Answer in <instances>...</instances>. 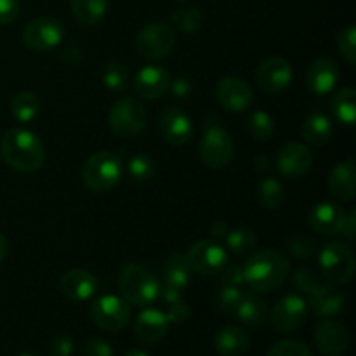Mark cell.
<instances>
[{
  "label": "cell",
  "instance_id": "cell-1",
  "mask_svg": "<svg viewBox=\"0 0 356 356\" xmlns=\"http://www.w3.org/2000/svg\"><path fill=\"white\" fill-rule=\"evenodd\" d=\"M3 162L17 172H37L45 162L44 143L26 129H10L0 143Z\"/></svg>",
  "mask_w": 356,
  "mask_h": 356
},
{
  "label": "cell",
  "instance_id": "cell-2",
  "mask_svg": "<svg viewBox=\"0 0 356 356\" xmlns=\"http://www.w3.org/2000/svg\"><path fill=\"white\" fill-rule=\"evenodd\" d=\"M289 273H291L289 261L285 259L284 254L273 249L259 250L243 264L245 284L259 294L278 291L285 284Z\"/></svg>",
  "mask_w": 356,
  "mask_h": 356
},
{
  "label": "cell",
  "instance_id": "cell-3",
  "mask_svg": "<svg viewBox=\"0 0 356 356\" xmlns=\"http://www.w3.org/2000/svg\"><path fill=\"white\" fill-rule=\"evenodd\" d=\"M118 287L120 294L129 305L145 306L153 305L160 296V280L152 270H148L143 264H127L122 268L118 275Z\"/></svg>",
  "mask_w": 356,
  "mask_h": 356
},
{
  "label": "cell",
  "instance_id": "cell-4",
  "mask_svg": "<svg viewBox=\"0 0 356 356\" xmlns=\"http://www.w3.org/2000/svg\"><path fill=\"white\" fill-rule=\"evenodd\" d=\"M122 172L124 167L120 156L110 149H103L86 160L82 167V179L94 193H106L120 183Z\"/></svg>",
  "mask_w": 356,
  "mask_h": 356
},
{
  "label": "cell",
  "instance_id": "cell-5",
  "mask_svg": "<svg viewBox=\"0 0 356 356\" xmlns=\"http://www.w3.org/2000/svg\"><path fill=\"white\" fill-rule=\"evenodd\" d=\"M235 155L232 136L226 132L218 117H209L200 139V159L209 169H226Z\"/></svg>",
  "mask_w": 356,
  "mask_h": 356
},
{
  "label": "cell",
  "instance_id": "cell-6",
  "mask_svg": "<svg viewBox=\"0 0 356 356\" xmlns=\"http://www.w3.org/2000/svg\"><path fill=\"white\" fill-rule=\"evenodd\" d=\"M108 120H110V129L113 134L131 139L141 134L148 120V113L141 101L134 97H120L111 106Z\"/></svg>",
  "mask_w": 356,
  "mask_h": 356
},
{
  "label": "cell",
  "instance_id": "cell-7",
  "mask_svg": "<svg viewBox=\"0 0 356 356\" xmlns=\"http://www.w3.org/2000/svg\"><path fill=\"white\" fill-rule=\"evenodd\" d=\"M320 271L323 280L332 285H344L355 275V256L351 249L344 243H327L320 250Z\"/></svg>",
  "mask_w": 356,
  "mask_h": 356
},
{
  "label": "cell",
  "instance_id": "cell-8",
  "mask_svg": "<svg viewBox=\"0 0 356 356\" xmlns=\"http://www.w3.org/2000/svg\"><path fill=\"white\" fill-rule=\"evenodd\" d=\"M176 45V35L172 26L160 21L146 24L136 37V51L148 61H160L172 52Z\"/></svg>",
  "mask_w": 356,
  "mask_h": 356
},
{
  "label": "cell",
  "instance_id": "cell-9",
  "mask_svg": "<svg viewBox=\"0 0 356 356\" xmlns=\"http://www.w3.org/2000/svg\"><path fill=\"white\" fill-rule=\"evenodd\" d=\"M90 318L99 329L118 332L125 329L131 320V305L120 296H101L90 306Z\"/></svg>",
  "mask_w": 356,
  "mask_h": 356
},
{
  "label": "cell",
  "instance_id": "cell-10",
  "mask_svg": "<svg viewBox=\"0 0 356 356\" xmlns=\"http://www.w3.org/2000/svg\"><path fill=\"white\" fill-rule=\"evenodd\" d=\"M65 33V26L58 17L38 16L24 26L23 42L33 52H47L61 44Z\"/></svg>",
  "mask_w": 356,
  "mask_h": 356
},
{
  "label": "cell",
  "instance_id": "cell-11",
  "mask_svg": "<svg viewBox=\"0 0 356 356\" xmlns=\"http://www.w3.org/2000/svg\"><path fill=\"white\" fill-rule=\"evenodd\" d=\"M186 261L191 271L202 275V277H214L222 271L228 263V254L225 247L219 245L212 240H200L193 243L186 254Z\"/></svg>",
  "mask_w": 356,
  "mask_h": 356
},
{
  "label": "cell",
  "instance_id": "cell-12",
  "mask_svg": "<svg viewBox=\"0 0 356 356\" xmlns=\"http://www.w3.org/2000/svg\"><path fill=\"white\" fill-rule=\"evenodd\" d=\"M308 301L299 294H287L275 305L271 312V325L277 332L289 334L298 330L308 316Z\"/></svg>",
  "mask_w": 356,
  "mask_h": 356
},
{
  "label": "cell",
  "instance_id": "cell-13",
  "mask_svg": "<svg viewBox=\"0 0 356 356\" xmlns=\"http://www.w3.org/2000/svg\"><path fill=\"white\" fill-rule=\"evenodd\" d=\"M292 66L284 58H268L257 66L256 82L266 94H280L292 83Z\"/></svg>",
  "mask_w": 356,
  "mask_h": 356
},
{
  "label": "cell",
  "instance_id": "cell-14",
  "mask_svg": "<svg viewBox=\"0 0 356 356\" xmlns=\"http://www.w3.org/2000/svg\"><path fill=\"white\" fill-rule=\"evenodd\" d=\"M216 99L225 110L242 113L249 110L254 101V92L245 80L238 76H225L216 86Z\"/></svg>",
  "mask_w": 356,
  "mask_h": 356
},
{
  "label": "cell",
  "instance_id": "cell-15",
  "mask_svg": "<svg viewBox=\"0 0 356 356\" xmlns=\"http://www.w3.org/2000/svg\"><path fill=\"white\" fill-rule=\"evenodd\" d=\"M275 165L280 170L282 176L289 177V179H299L312 169L313 153L308 146L301 145V143H289L280 148Z\"/></svg>",
  "mask_w": 356,
  "mask_h": 356
},
{
  "label": "cell",
  "instance_id": "cell-16",
  "mask_svg": "<svg viewBox=\"0 0 356 356\" xmlns=\"http://www.w3.org/2000/svg\"><path fill=\"white\" fill-rule=\"evenodd\" d=\"M316 348L325 356H343L350 348V334L346 327L332 318H325L313 332Z\"/></svg>",
  "mask_w": 356,
  "mask_h": 356
},
{
  "label": "cell",
  "instance_id": "cell-17",
  "mask_svg": "<svg viewBox=\"0 0 356 356\" xmlns=\"http://www.w3.org/2000/svg\"><path fill=\"white\" fill-rule=\"evenodd\" d=\"M160 132L163 139L174 146L186 145L193 134V124L186 111L181 108L169 106L160 115Z\"/></svg>",
  "mask_w": 356,
  "mask_h": 356
},
{
  "label": "cell",
  "instance_id": "cell-18",
  "mask_svg": "<svg viewBox=\"0 0 356 356\" xmlns=\"http://www.w3.org/2000/svg\"><path fill=\"white\" fill-rule=\"evenodd\" d=\"M170 75L162 66L148 65L138 72L134 79V90L139 97L156 101L169 92Z\"/></svg>",
  "mask_w": 356,
  "mask_h": 356
},
{
  "label": "cell",
  "instance_id": "cell-19",
  "mask_svg": "<svg viewBox=\"0 0 356 356\" xmlns=\"http://www.w3.org/2000/svg\"><path fill=\"white\" fill-rule=\"evenodd\" d=\"M339 80V66L332 58H318L309 65L306 86L316 96L330 94Z\"/></svg>",
  "mask_w": 356,
  "mask_h": 356
},
{
  "label": "cell",
  "instance_id": "cell-20",
  "mask_svg": "<svg viewBox=\"0 0 356 356\" xmlns=\"http://www.w3.org/2000/svg\"><path fill=\"white\" fill-rule=\"evenodd\" d=\"M170 322L167 318L165 312L156 308H148L139 313L134 323V334L141 343L156 344L165 337L169 332Z\"/></svg>",
  "mask_w": 356,
  "mask_h": 356
},
{
  "label": "cell",
  "instance_id": "cell-21",
  "mask_svg": "<svg viewBox=\"0 0 356 356\" xmlns=\"http://www.w3.org/2000/svg\"><path fill=\"white\" fill-rule=\"evenodd\" d=\"M63 296L73 302L89 301L97 291V280L87 270H70L59 280Z\"/></svg>",
  "mask_w": 356,
  "mask_h": 356
},
{
  "label": "cell",
  "instance_id": "cell-22",
  "mask_svg": "<svg viewBox=\"0 0 356 356\" xmlns=\"http://www.w3.org/2000/svg\"><path fill=\"white\" fill-rule=\"evenodd\" d=\"M346 212L343 207L330 202H320L309 211L308 222L313 232L320 235H339Z\"/></svg>",
  "mask_w": 356,
  "mask_h": 356
},
{
  "label": "cell",
  "instance_id": "cell-23",
  "mask_svg": "<svg viewBox=\"0 0 356 356\" xmlns=\"http://www.w3.org/2000/svg\"><path fill=\"white\" fill-rule=\"evenodd\" d=\"M329 191L336 200L350 202L356 195V169L355 160L348 159L339 162L329 176Z\"/></svg>",
  "mask_w": 356,
  "mask_h": 356
},
{
  "label": "cell",
  "instance_id": "cell-24",
  "mask_svg": "<svg viewBox=\"0 0 356 356\" xmlns=\"http://www.w3.org/2000/svg\"><path fill=\"white\" fill-rule=\"evenodd\" d=\"M308 308L318 318H334V316L341 315L344 312V308H346V298L332 284H325L316 294L309 296Z\"/></svg>",
  "mask_w": 356,
  "mask_h": 356
},
{
  "label": "cell",
  "instance_id": "cell-25",
  "mask_svg": "<svg viewBox=\"0 0 356 356\" xmlns=\"http://www.w3.org/2000/svg\"><path fill=\"white\" fill-rule=\"evenodd\" d=\"M249 334L236 325H228L214 336V348L222 356H242L249 350Z\"/></svg>",
  "mask_w": 356,
  "mask_h": 356
},
{
  "label": "cell",
  "instance_id": "cell-26",
  "mask_svg": "<svg viewBox=\"0 0 356 356\" xmlns=\"http://www.w3.org/2000/svg\"><path fill=\"white\" fill-rule=\"evenodd\" d=\"M162 280L167 287L184 291L191 280V268L188 264L186 256L183 254H170L162 266Z\"/></svg>",
  "mask_w": 356,
  "mask_h": 356
},
{
  "label": "cell",
  "instance_id": "cell-27",
  "mask_svg": "<svg viewBox=\"0 0 356 356\" xmlns=\"http://www.w3.org/2000/svg\"><path fill=\"white\" fill-rule=\"evenodd\" d=\"M235 315L245 325L261 327L268 318L266 301L254 292H245L236 306Z\"/></svg>",
  "mask_w": 356,
  "mask_h": 356
},
{
  "label": "cell",
  "instance_id": "cell-28",
  "mask_svg": "<svg viewBox=\"0 0 356 356\" xmlns=\"http://www.w3.org/2000/svg\"><path fill=\"white\" fill-rule=\"evenodd\" d=\"M302 139L312 146H325L332 139V122L322 111H315L305 120L301 129Z\"/></svg>",
  "mask_w": 356,
  "mask_h": 356
},
{
  "label": "cell",
  "instance_id": "cell-29",
  "mask_svg": "<svg viewBox=\"0 0 356 356\" xmlns=\"http://www.w3.org/2000/svg\"><path fill=\"white\" fill-rule=\"evenodd\" d=\"M330 113L336 122L351 127L356 120V90L351 87L337 90L330 99Z\"/></svg>",
  "mask_w": 356,
  "mask_h": 356
},
{
  "label": "cell",
  "instance_id": "cell-30",
  "mask_svg": "<svg viewBox=\"0 0 356 356\" xmlns=\"http://www.w3.org/2000/svg\"><path fill=\"white\" fill-rule=\"evenodd\" d=\"M73 17L83 26H96L101 23L108 9V0H72Z\"/></svg>",
  "mask_w": 356,
  "mask_h": 356
},
{
  "label": "cell",
  "instance_id": "cell-31",
  "mask_svg": "<svg viewBox=\"0 0 356 356\" xmlns=\"http://www.w3.org/2000/svg\"><path fill=\"white\" fill-rule=\"evenodd\" d=\"M9 108L10 113H13V117L17 122L28 124V122H31L40 113V99L33 92H30V90H23V92H17L10 99Z\"/></svg>",
  "mask_w": 356,
  "mask_h": 356
},
{
  "label": "cell",
  "instance_id": "cell-32",
  "mask_svg": "<svg viewBox=\"0 0 356 356\" xmlns=\"http://www.w3.org/2000/svg\"><path fill=\"white\" fill-rule=\"evenodd\" d=\"M285 200L284 184L275 177H266L257 186V202L266 211H277Z\"/></svg>",
  "mask_w": 356,
  "mask_h": 356
},
{
  "label": "cell",
  "instance_id": "cell-33",
  "mask_svg": "<svg viewBox=\"0 0 356 356\" xmlns=\"http://www.w3.org/2000/svg\"><path fill=\"white\" fill-rule=\"evenodd\" d=\"M245 129L256 141H268L275 132V118L268 111L256 110L247 118Z\"/></svg>",
  "mask_w": 356,
  "mask_h": 356
},
{
  "label": "cell",
  "instance_id": "cell-34",
  "mask_svg": "<svg viewBox=\"0 0 356 356\" xmlns=\"http://www.w3.org/2000/svg\"><path fill=\"white\" fill-rule=\"evenodd\" d=\"M170 23L183 33H195L197 30H200L204 16L197 7H181L170 16Z\"/></svg>",
  "mask_w": 356,
  "mask_h": 356
},
{
  "label": "cell",
  "instance_id": "cell-35",
  "mask_svg": "<svg viewBox=\"0 0 356 356\" xmlns=\"http://www.w3.org/2000/svg\"><path fill=\"white\" fill-rule=\"evenodd\" d=\"M226 238V247L235 254H247L254 245H256V235L250 228H235L228 232Z\"/></svg>",
  "mask_w": 356,
  "mask_h": 356
},
{
  "label": "cell",
  "instance_id": "cell-36",
  "mask_svg": "<svg viewBox=\"0 0 356 356\" xmlns=\"http://www.w3.org/2000/svg\"><path fill=\"white\" fill-rule=\"evenodd\" d=\"M287 247L291 254L298 259L308 261L315 256L316 252V242L306 233H292L287 238Z\"/></svg>",
  "mask_w": 356,
  "mask_h": 356
},
{
  "label": "cell",
  "instance_id": "cell-37",
  "mask_svg": "<svg viewBox=\"0 0 356 356\" xmlns=\"http://www.w3.org/2000/svg\"><path fill=\"white\" fill-rule=\"evenodd\" d=\"M242 296L243 292L240 291V287H235V285H222V287L219 289L218 294H216L214 308L218 309L219 313L232 315V313H235Z\"/></svg>",
  "mask_w": 356,
  "mask_h": 356
},
{
  "label": "cell",
  "instance_id": "cell-38",
  "mask_svg": "<svg viewBox=\"0 0 356 356\" xmlns=\"http://www.w3.org/2000/svg\"><path fill=\"white\" fill-rule=\"evenodd\" d=\"M325 284H329V282L322 280V277H320L316 271L309 270V268H301V270L296 271L294 275L296 289L306 296L316 294Z\"/></svg>",
  "mask_w": 356,
  "mask_h": 356
},
{
  "label": "cell",
  "instance_id": "cell-39",
  "mask_svg": "<svg viewBox=\"0 0 356 356\" xmlns=\"http://www.w3.org/2000/svg\"><path fill=\"white\" fill-rule=\"evenodd\" d=\"M129 174L134 181H139V183H145V181L152 179L153 174H155V162L149 155H145V153H138V155L132 156L127 163Z\"/></svg>",
  "mask_w": 356,
  "mask_h": 356
},
{
  "label": "cell",
  "instance_id": "cell-40",
  "mask_svg": "<svg viewBox=\"0 0 356 356\" xmlns=\"http://www.w3.org/2000/svg\"><path fill=\"white\" fill-rule=\"evenodd\" d=\"M127 82H129V73H127V68H125L122 63L113 61L104 68L103 83L110 90H115V92L124 90L125 87H127Z\"/></svg>",
  "mask_w": 356,
  "mask_h": 356
},
{
  "label": "cell",
  "instance_id": "cell-41",
  "mask_svg": "<svg viewBox=\"0 0 356 356\" xmlns=\"http://www.w3.org/2000/svg\"><path fill=\"white\" fill-rule=\"evenodd\" d=\"M266 356H313L312 350L305 343L296 339L278 341L268 350Z\"/></svg>",
  "mask_w": 356,
  "mask_h": 356
},
{
  "label": "cell",
  "instance_id": "cell-42",
  "mask_svg": "<svg viewBox=\"0 0 356 356\" xmlns=\"http://www.w3.org/2000/svg\"><path fill=\"white\" fill-rule=\"evenodd\" d=\"M337 45H339L341 54L344 56L351 66L356 65V26H348L337 35Z\"/></svg>",
  "mask_w": 356,
  "mask_h": 356
},
{
  "label": "cell",
  "instance_id": "cell-43",
  "mask_svg": "<svg viewBox=\"0 0 356 356\" xmlns=\"http://www.w3.org/2000/svg\"><path fill=\"white\" fill-rule=\"evenodd\" d=\"M82 356H115L110 343L99 337H90L82 344Z\"/></svg>",
  "mask_w": 356,
  "mask_h": 356
},
{
  "label": "cell",
  "instance_id": "cell-44",
  "mask_svg": "<svg viewBox=\"0 0 356 356\" xmlns=\"http://www.w3.org/2000/svg\"><path fill=\"white\" fill-rule=\"evenodd\" d=\"M75 351V343L68 336H56L49 343V355L51 356H73Z\"/></svg>",
  "mask_w": 356,
  "mask_h": 356
},
{
  "label": "cell",
  "instance_id": "cell-45",
  "mask_svg": "<svg viewBox=\"0 0 356 356\" xmlns=\"http://www.w3.org/2000/svg\"><path fill=\"white\" fill-rule=\"evenodd\" d=\"M165 315H167V318H169L170 323H184L188 318H190L191 312H190V306H188L186 302L179 301V302H174V305L167 306Z\"/></svg>",
  "mask_w": 356,
  "mask_h": 356
},
{
  "label": "cell",
  "instance_id": "cell-46",
  "mask_svg": "<svg viewBox=\"0 0 356 356\" xmlns=\"http://www.w3.org/2000/svg\"><path fill=\"white\" fill-rule=\"evenodd\" d=\"M19 16V0H0V24H10Z\"/></svg>",
  "mask_w": 356,
  "mask_h": 356
},
{
  "label": "cell",
  "instance_id": "cell-47",
  "mask_svg": "<svg viewBox=\"0 0 356 356\" xmlns=\"http://www.w3.org/2000/svg\"><path fill=\"white\" fill-rule=\"evenodd\" d=\"M169 90L172 92V96L176 99H186L193 92V86H191V80L186 76H179L176 80H170Z\"/></svg>",
  "mask_w": 356,
  "mask_h": 356
},
{
  "label": "cell",
  "instance_id": "cell-48",
  "mask_svg": "<svg viewBox=\"0 0 356 356\" xmlns=\"http://www.w3.org/2000/svg\"><path fill=\"white\" fill-rule=\"evenodd\" d=\"M222 285H235V287H240V285L245 284V275H243V264H233L229 266L225 273L221 275Z\"/></svg>",
  "mask_w": 356,
  "mask_h": 356
},
{
  "label": "cell",
  "instance_id": "cell-49",
  "mask_svg": "<svg viewBox=\"0 0 356 356\" xmlns=\"http://www.w3.org/2000/svg\"><path fill=\"white\" fill-rule=\"evenodd\" d=\"M159 299H162V301L165 302L167 306H170V305H174V302L183 301V291H177V289H172V287H167V285H163V287L160 289Z\"/></svg>",
  "mask_w": 356,
  "mask_h": 356
},
{
  "label": "cell",
  "instance_id": "cell-50",
  "mask_svg": "<svg viewBox=\"0 0 356 356\" xmlns=\"http://www.w3.org/2000/svg\"><path fill=\"white\" fill-rule=\"evenodd\" d=\"M355 226H356V212H350V214H346V218H344V222L343 226H341V232L339 235H343L344 238L348 240H353L355 238Z\"/></svg>",
  "mask_w": 356,
  "mask_h": 356
},
{
  "label": "cell",
  "instance_id": "cell-51",
  "mask_svg": "<svg viewBox=\"0 0 356 356\" xmlns=\"http://www.w3.org/2000/svg\"><path fill=\"white\" fill-rule=\"evenodd\" d=\"M228 232H229V226L226 225L225 221H216V222H212V226H211V235L214 236V238H225L226 235H228Z\"/></svg>",
  "mask_w": 356,
  "mask_h": 356
},
{
  "label": "cell",
  "instance_id": "cell-52",
  "mask_svg": "<svg viewBox=\"0 0 356 356\" xmlns=\"http://www.w3.org/2000/svg\"><path fill=\"white\" fill-rule=\"evenodd\" d=\"M6 256H7V240L6 236L0 233V264H2V261L6 259Z\"/></svg>",
  "mask_w": 356,
  "mask_h": 356
},
{
  "label": "cell",
  "instance_id": "cell-53",
  "mask_svg": "<svg viewBox=\"0 0 356 356\" xmlns=\"http://www.w3.org/2000/svg\"><path fill=\"white\" fill-rule=\"evenodd\" d=\"M256 169H259V170H266V169H270V165H268V159L266 156H257L256 159Z\"/></svg>",
  "mask_w": 356,
  "mask_h": 356
},
{
  "label": "cell",
  "instance_id": "cell-54",
  "mask_svg": "<svg viewBox=\"0 0 356 356\" xmlns=\"http://www.w3.org/2000/svg\"><path fill=\"white\" fill-rule=\"evenodd\" d=\"M124 356H149V355L145 353L143 350H131V351H127Z\"/></svg>",
  "mask_w": 356,
  "mask_h": 356
},
{
  "label": "cell",
  "instance_id": "cell-55",
  "mask_svg": "<svg viewBox=\"0 0 356 356\" xmlns=\"http://www.w3.org/2000/svg\"><path fill=\"white\" fill-rule=\"evenodd\" d=\"M19 356H33V355H30V353H23V355H19Z\"/></svg>",
  "mask_w": 356,
  "mask_h": 356
}]
</instances>
